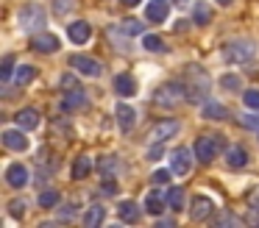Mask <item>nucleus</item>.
Returning a JSON list of instances; mask_svg holds the SVG:
<instances>
[{
    "label": "nucleus",
    "instance_id": "nucleus-37",
    "mask_svg": "<svg viewBox=\"0 0 259 228\" xmlns=\"http://www.w3.org/2000/svg\"><path fill=\"white\" fill-rule=\"evenodd\" d=\"M170 175H173V170H156V172L151 175V181H153V184H167Z\"/></svg>",
    "mask_w": 259,
    "mask_h": 228
},
{
    "label": "nucleus",
    "instance_id": "nucleus-9",
    "mask_svg": "<svg viewBox=\"0 0 259 228\" xmlns=\"http://www.w3.org/2000/svg\"><path fill=\"white\" fill-rule=\"evenodd\" d=\"M3 145H6L9 150H14V153H25V150L31 148V142H28V136H25V131L23 128H9V131H3Z\"/></svg>",
    "mask_w": 259,
    "mask_h": 228
},
{
    "label": "nucleus",
    "instance_id": "nucleus-38",
    "mask_svg": "<svg viewBox=\"0 0 259 228\" xmlns=\"http://www.w3.org/2000/svg\"><path fill=\"white\" fill-rule=\"evenodd\" d=\"M62 86H64V89H78V81H75L70 72H64V75H62Z\"/></svg>",
    "mask_w": 259,
    "mask_h": 228
},
{
    "label": "nucleus",
    "instance_id": "nucleus-45",
    "mask_svg": "<svg viewBox=\"0 0 259 228\" xmlns=\"http://www.w3.org/2000/svg\"><path fill=\"white\" fill-rule=\"evenodd\" d=\"M120 3H123V6H137L140 0H120Z\"/></svg>",
    "mask_w": 259,
    "mask_h": 228
},
{
    "label": "nucleus",
    "instance_id": "nucleus-15",
    "mask_svg": "<svg viewBox=\"0 0 259 228\" xmlns=\"http://www.w3.org/2000/svg\"><path fill=\"white\" fill-rule=\"evenodd\" d=\"M114 114H117V125H120V131H123V133H128L131 128L137 125V111L131 109V106L120 103L117 109H114Z\"/></svg>",
    "mask_w": 259,
    "mask_h": 228
},
{
    "label": "nucleus",
    "instance_id": "nucleus-21",
    "mask_svg": "<svg viewBox=\"0 0 259 228\" xmlns=\"http://www.w3.org/2000/svg\"><path fill=\"white\" fill-rule=\"evenodd\" d=\"M164 209H167V198H162L159 192H148V198H145V211L148 214L159 217Z\"/></svg>",
    "mask_w": 259,
    "mask_h": 228
},
{
    "label": "nucleus",
    "instance_id": "nucleus-24",
    "mask_svg": "<svg viewBox=\"0 0 259 228\" xmlns=\"http://www.w3.org/2000/svg\"><path fill=\"white\" fill-rule=\"evenodd\" d=\"M184 203H187L184 189H181V187H170V189H167V209L181 211V209H184Z\"/></svg>",
    "mask_w": 259,
    "mask_h": 228
},
{
    "label": "nucleus",
    "instance_id": "nucleus-26",
    "mask_svg": "<svg viewBox=\"0 0 259 228\" xmlns=\"http://www.w3.org/2000/svg\"><path fill=\"white\" fill-rule=\"evenodd\" d=\"M142 44H145V50H151V53H167L164 39L156 36V33H145V36H142Z\"/></svg>",
    "mask_w": 259,
    "mask_h": 228
},
{
    "label": "nucleus",
    "instance_id": "nucleus-11",
    "mask_svg": "<svg viewBox=\"0 0 259 228\" xmlns=\"http://www.w3.org/2000/svg\"><path fill=\"white\" fill-rule=\"evenodd\" d=\"M212 214H214L212 198H206V195H198V198H192V203H190V217H192V220L201 222V220H209Z\"/></svg>",
    "mask_w": 259,
    "mask_h": 228
},
{
    "label": "nucleus",
    "instance_id": "nucleus-30",
    "mask_svg": "<svg viewBox=\"0 0 259 228\" xmlns=\"http://www.w3.org/2000/svg\"><path fill=\"white\" fill-rule=\"evenodd\" d=\"M14 56H6V59H3V64H0V81L3 83H9L14 78Z\"/></svg>",
    "mask_w": 259,
    "mask_h": 228
},
{
    "label": "nucleus",
    "instance_id": "nucleus-17",
    "mask_svg": "<svg viewBox=\"0 0 259 228\" xmlns=\"http://www.w3.org/2000/svg\"><path fill=\"white\" fill-rule=\"evenodd\" d=\"M142 209H145V206H142ZM142 209H140V203H134V200H123V203L117 206V214H120L123 222H140Z\"/></svg>",
    "mask_w": 259,
    "mask_h": 228
},
{
    "label": "nucleus",
    "instance_id": "nucleus-42",
    "mask_svg": "<svg viewBox=\"0 0 259 228\" xmlns=\"http://www.w3.org/2000/svg\"><path fill=\"white\" fill-rule=\"evenodd\" d=\"M248 203H251L253 209H259V189H253V192H248Z\"/></svg>",
    "mask_w": 259,
    "mask_h": 228
},
{
    "label": "nucleus",
    "instance_id": "nucleus-41",
    "mask_svg": "<svg viewBox=\"0 0 259 228\" xmlns=\"http://www.w3.org/2000/svg\"><path fill=\"white\" fill-rule=\"evenodd\" d=\"M73 217H75V209H73V206H70V209H62V211H59V220H73Z\"/></svg>",
    "mask_w": 259,
    "mask_h": 228
},
{
    "label": "nucleus",
    "instance_id": "nucleus-19",
    "mask_svg": "<svg viewBox=\"0 0 259 228\" xmlns=\"http://www.w3.org/2000/svg\"><path fill=\"white\" fill-rule=\"evenodd\" d=\"M84 106H87V95L81 89H70L62 98V111H75V109H84Z\"/></svg>",
    "mask_w": 259,
    "mask_h": 228
},
{
    "label": "nucleus",
    "instance_id": "nucleus-31",
    "mask_svg": "<svg viewBox=\"0 0 259 228\" xmlns=\"http://www.w3.org/2000/svg\"><path fill=\"white\" fill-rule=\"evenodd\" d=\"M120 31L125 33V36H142V22L140 20H123V28H120Z\"/></svg>",
    "mask_w": 259,
    "mask_h": 228
},
{
    "label": "nucleus",
    "instance_id": "nucleus-39",
    "mask_svg": "<svg viewBox=\"0 0 259 228\" xmlns=\"http://www.w3.org/2000/svg\"><path fill=\"white\" fill-rule=\"evenodd\" d=\"M242 125L245 128H259V114H245L242 117Z\"/></svg>",
    "mask_w": 259,
    "mask_h": 228
},
{
    "label": "nucleus",
    "instance_id": "nucleus-14",
    "mask_svg": "<svg viewBox=\"0 0 259 228\" xmlns=\"http://www.w3.org/2000/svg\"><path fill=\"white\" fill-rule=\"evenodd\" d=\"M167 14H170V3H167V0H151V3L145 6V17L151 22H156V25L167 20Z\"/></svg>",
    "mask_w": 259,
    "mask_h": 228
},
{
    "label": "nucleus",
    "instance_id": "nucleus-36",
    "mask_svg": "<svg viewBox=\"0 0 259 228\" xmlns=\"http://www.w3.org/2000/svg\"><path fill=\"white\" fill-rule=\"evenodd\" d=\"M25 206H28L25 200H12V203H9V214L20 220V217H25Z\"/></svg>",
    "mask_w": 259,
    "mask_h": 228
},
{
    "label": "nucleus",
    "instance_id": "nucleus-20",
    "mask_svg": "<svg viewBox=\"0 0 259 228\" xmlns=\"http://www.w3.org/2000/svg\"><path fill=\"white\" fill-rule=\"evenodd\" d=\"M95 170V164H92L90 156H78V159L73 161V170H70V175H73V181H84L90 172Z\"/></svg>",
    "mask_w": 259,
    "mask_h": 228
},
{
    "label": "nucleus",
    "instance_id": "nucleus-10",
    "mask_svg": "<svg viewBox=\"0 0 259 228\" xmlns=\"http://www.w3.org/2000/svg\"><path fill=\"white\" fill-rule=\"evenodd\" d=\"M28 178H31L28 167L20 164V161H14V164H9V167H6V184H9L12 189H23V187H28Z\"/></svg>",
    "mask_w": 259,
    "mask_h": 228
},
{
    "label": "nucleus",
    "instance_id": "nucleus-1",
    "mask_svg": "<svg viewBox=\"0 0 259 228\" xmlns=\"http://www.w3.org/2000/svg\"><path fill=\"white\" fill-rule=\"evenodd\" d=\"M184 86H187V100H190V103H201V100L209 95L212 81H209V75H206L203 67L190 64L187 72H184Z\"/></svg>",
    "mask_w": 259,
    "mask_h": 228
},
{
    "label": "nucleus",
    "instance_id": "nucleus-46",
    "mask_svg": "<svg viewBox=\"0 0 259 228\" xmlns=\"http://www.w3.org/2000/svg\"><path fill=\"white\" fill-rule=\"evenodd\" d=\"M214 3H220V6H231L234 0H214Z\"/></svg>",
    "mask_w": 259,
    "mask_h": 228
},
{
    "label": "nucleus",
    "instance_id": "nucleus-2",
    "mask_svg": "<svg viewBox=\"0 0 259 228\" xmlns=\"http://www.w3.org/2000/svg\"><path fill=\"white\" fill-rule=\"evenodd\" d=\"M220 53H223V61H229V64H251L253 56H256V44L251 39H229V42H223Z\"/></svg>",
    "mask_w": 259,
    "mask_h": 228
},
{
    "label": "nucleus",
    "instance_id": "nucleus-25",
    "mask_svg": "<svg viewBox=\"0 0 259 228\" xmlns=\"http://www.w3.org/2000/svg\"><path fill=\"white\" fill-rule=\"evenodd\" d=\"M192 22H195V25H209V22H212V9H209L206 3H195L192 6Z\"/></svg>",
    "mask_w": 259,
    "mask_h": 228
},
{
    "label": "nucleus",
    "instance_id": "nucleus-35",
    "mask_svg": "<svg viewBox=\"0 0 259 228\" xmlns=\"http://www.w3.org/2000/svg\"><path fill=\"white\" fill-rule=\"evenodd\" d=\"M220 83H223V89H229V92H240V86H242L237 75H223V78H220Z\"/></svg>",
    "mask_w": 259,
    "mask_h": 228
},
{
    "label": "nucleus",
    "instance_id": "nucleus-7",
    "mask_svg": "<svg viewBox=\"0 0 259 228\" xmlns=\"http://www.w3.org/2000/svg\"><path fill=\"white\" fill-rule=\"evenodd\" d=\"M192 156H195V150H187V148L173 150V156H170V170H173V175L184 178L192 170Z\"/></svg>",
    "mask_w": 259,
    "mask_h": 228
},
{
    "label": "nucleus",
    "instance_id": "nucleus-34",
    "mask_svg": "<svg viewBox=\"0 0 259 228\" xmlns=\"http://www.w3.org/2000/svg\"><path fill=\"white\" fill-rule=\"evenodd\" d=\"M242 103H245L248 109L259 111V89H245V92H242Z\"/></svg>",
    "mask_w": 259,
    "mask_h": 228
},
{
    "label": "nucleus",
    "instance_id": "nucleus-13",
    "mask_svg": "<svg viewBox=\"0 0 259 228\" xmlns=\"http://www.w3.org/2000/svg\"><path fill=\"white\" fill-rule=\"evenodd\" d=\"M67 36H70V42H75V44H84V42H90V36H92V28H90V22H84V20H75V22H70V25H67Z\"/></svg>",
    "mask_w": 259,
    "mask_h": 228
},
{
    "label": "nucleus",
    "instance_id": "nucleus-12",
    "mask_svg": "<svg viewBox=\"0 0 259 228\" xmlns=\"http://www.w3.org/2000/svg\"><path fill=\"white\" fill-rule=\"evenodd\" d=\"M59 36H53V33H34L31 36V50H36V53H56L59 50Z\"/></svg>",
    "mask_w": 259,
    "mask_h": 228
},
{
    "label": "nucleus",
    "instance_id": "nucleus-40",
    "mask_svg": "<svg viewBox=\"0 0 259 228\" xmlns=\"http://www.w3.org/2000/svg\"><path fill=\"white\" fill-rule=\"evenodd\" d=\"M103 192H106V195H117V184H114V178H103Z\"/></svg>",
    "mask_w": 259,
    "mask_h": 228
},
{
    "label": "nucleus",
    "instance_id": "nucleus-8",
    "mask_svg": "<svg viewBox=\"0 0 259 228\" xmlns=\"http://www.w3.org/2000/svg\"><path fill=\"white\" fill-rule=\"evenodd\" d=\"M179 131H181L179 120H162V122H156V125L151 128V142L162 145V142H167V139H173Z\"/></svg>",
    "mask_w": 259,
    "mask_h": 228
},
{
    "label": "nucleus",
    "instance_id": "nucleus-5",
    "mask_svg": "<svg viewBox=\"0 0 259 228\" xmlns=\"http://www.w3.org/2000/svg\"><path fill=\"white\" fill-rule=\"evenodd\" d=\"M192 150H195V159L201 164H212L220 156V150H223V142H220V136H198Z\"/></svg>",
    "mask_w": 259,
    "mask_h": 228
},
{
    "label": "nucleus",
    "instance_id": "nucleus-33",
    "mask_svg": "<svg viewBox=\"0 0 259 228\" xmlns=\"http://www.w3.org/2000/svg\"><path fill=\"white\" fill-rule=\"evenodd\" d=\"M75 9V0H53V11L56 17H67V11Z\"/></svg>",
    "mask_w": 259,
    "mask_h": 228
},
{
    "label": "nucleus",
    "instance_id": "nucleus-44",
    "mask_svg": "<svg viewBox=\"0 0 259 228\" xmlns=\"http://www.w3.org/2000/svg\"><path fill=\"white\" fill-rule=\"evenodd\" d=\"M148 156H151V159H159V156H162V150H159V148H151V153H148Z\"/></svg>",
    "mask_w": 259,
    "mask_h": 228
},
{
    "label": "nucleus",
    "instance_id": "nucleus-18",
    "mask_svg": "<svg viewBox=\"0 0 259 228\" xmlns=\"http://www.w3.org/2000/svg\"><path fill=\"white\" fill-rule=\"evenodd\" d=\"M114 89H117V95H123V98H131V95L137 92L134 75H128V72H117V75H114Z\"/></svg>",
    "mask_w": 259,
    "mask_h": 228
},
{
    "label": "nucleus",
    "instance_id": "nucleus-32",
    "mask_svg": "<svg viewBox=\"0 0 259 228\" xmlns=\"http://www.w3.org/2000/svg\"><path fill=\"white\" fill-rule=\"evenodd\" d=\"M98 170L103 172V178L114 175V170H117V159H114V156H103L101 164H98Z\"/></svg>",
    "mask_w": 259,
    "mask_h": 228
},
{
    "label": "nucleus",
    "instance_id": "nucleus-16",
    "mask_svg": "<svg viewBox=\"0 0 259 228\" xmlns=\"http://www.w3.org/2000/svg\"><path fill=\"white\" fill-rule=\"evenodd\" d=\"M14 120H17V125L23 128V131H34V128H39V111L36 109H20L17 114H14Z\"/></svg>",
    "mask_w": 259,
    "mask_h": 228
},
{
    "label": "nucleus",
    "instance_id": "nucleus-28",
    "mask_svg": "<svg viewBox=\"0 0 259 228\" xmlns=\"http://www.w3.org/2000/svg\"><path fill=\"white\" fill-rule=\"evenodd\" d=\"M34 78H36V67H31V64L17 67V72H14V83H17V86H25V83H31Z\"/></svg>",
    "mask_w": 259,
    "mask_h": 228
},
{
    "label": "nucleus",
    "instance_id": "nucleus-4",
    "mask_svg": "<svg viewBox=\"0 0 259 228\" xmlns=\"http://www.w3.org/2000/svg\"><path fill=\"white\" fill-rule=\"evenodd\" d=\"M17 22L25 33H39L48 28V14L39 3H25L17 14Z\"/></svg>",
    "mask_w": 259,
    "mask_h": 228
},
{
    "label": "nucleus",
    "instance_id": "nucleus-6",
    "mask_svg": "<svg viewBox=\"0 0 259 228\" xmlns=\"http://www.w3.org/2000/svg\"><path fill=\"white\" fill-rule=\"evenodd\" d=\"M70 67L78 70L81 75H87V78H101L103 75V64L98 59H90V56H70Z\"/></svg>",
    "mask_w": 259,
    "mask_h": 228
},
{
    "label": "nucleus",
    "instance_id": "nucleus-27",
    "mask_svg": "<svg viewBox=\"0 0 259 228\" xmlns=\"http://www.w3.org/2000/svg\"><path fill=\"white\" fill-rule=\"evenodd\" d=\"M203 117H206V120H226V117H229V111H226L223 103H214V100H209V103L203 106Z\"/></svg>",
    "mask_w": 259,
    "mask_h": 228
},
{
    "label": "nucleus",
    "instance_id": "nucleus-22",
    "mask_svg": "<svg viewBox=\"0 0 259 228\" xmlns=\"http://www.w3.org/2000/svg\"><path fill=\"white\" fill-rule=\"evenodd\" d=\"M226 161H229V167H245L248 164V150L240 148V145H234V148L226 150Z\"/></svg>",
    "mask_w": 259,
    "mask_h": 228
},
{
    "label": "nucleus",
    "instance_id": "nucleus-43",
    "mask_svg": "<svg viewBox=\"0 0 259 228\" xmlns=\"http://www.w3.org/2000/svg\"><path fill=\"white\" fill-rule=\"evenodd\" d=\"M223 222H240L237 217H231V214H220L218 217V225H223Z\"/></svg>",
    "mask_w": 259,
    "mask_h": 228
},
{
    "label": "nucleus",
    "instance_id": "nucleus-3",
    "mask_svg": "<svg viewBox=\"0 0 259 228\" xmlns=\"http://www.w3.org/2000/svg\"><path fill=\"white\" fill-rule=\"evenodd\" d=\"M181 100H187L184 81H167V83H162V86H156V92H153V103H156L159 109H176Z\"/></svg>",
    "mask_w": 259,
    "mask_h": 228
},
{
    "label": "nucleus",
    "instance_id": "nucleus-23",
    "mask_svg": "<svg viewBox=\"0 0 259 228\" xmlns=\"http://www.w3.org/2000/svg\"><path fill=\"white\" fill-rule=\"evenodd\" d=\"M103 220H106V209H103V206H90V209H87V214H84L87 228H98Z\"/></svg>",
    "mask_w": 259,
    "mask_h": 228
},
{
    "label": "nucleus",
    "instance_id": "nucleus-29",
    "mask_svg": "<svg viewBox=\"0 0 259 228\" xmlns=\"http://www.w3.org/2000/svg\"><path fill=\"white\" fill-rule=\"evenodd\" d=\"M59 200H62V195H59L56 189H45V192L39 195V206H42V209H56Z\"/></svg>",
    "mask_w": 259,
    "mask_h": 228
}]
</instances>
